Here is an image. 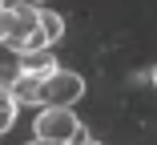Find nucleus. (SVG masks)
<instances>
[{"label": "nucleus", "instance_id": "14", "mask_svg": "<svg viewBox=\"0 0 157 145\" xmlns=\"http://www.w3.org/2000/svg\"><path fill=\"white\" fill-rule=\"evenodd\" d=\"M0 4H4V0H0Z\"/></svg>", "mask_w": 157, "mask_h": 145}, {"label": "nucleus", "instance_id": "4", "mask_svg": "<svg viewBox=\"0 0 157 145\" xmlns=\"http://www.w3.org/2000/svg\"><path fill=\"white\" fill-rule=\"evenodd\" d=\"M16 56H20V69H24L28 77L48 81V77L56 73V56H52V48H33V52H16Z\"/></svg>", "mask_w": 157, "mask_h": 145}, {"label": "nucleus", "instance_id": "7", "mask_svg": "<svg viewBox=\"0 0 157 145\" xmlns=\"http://www.w3.org/2000/svg\"><path fill=\"white\" fill-rule=\"evenodd\" d=\"M16 109H20V101L12 97V89H0V133H8V129H12Z\"/></svg>", "mask_w": 157, "mask_h": 145}, {"label": "nucleus", "instance_id": "5", "mask_svg": "<svg viewBox=\"0 0 157 145\" xmlns=\"http://www.w3.org/2000/svg\"><path fill=\"white\" fill-rule=\"evenodd\" d=\"M12 97L20 101V105H33V109H44V81L40 77H20L16 81V89H12Z\"/></svg>", "mask_w": 157, "mask_h": 145}, {"label": "nucleus", "instance_id": "6", "mask_svg": "<svg viewBox=\"0 0 157 145\" xmlns=\"http://www.w3.org/2000/svg\"><path fill=\"white\" fill-rule=\"evenodd\" d=\"M40 28H44L48 44H56L60 36H65V16H60V12H52V8H40Z\"/></svg>", "mask_w": 157, "mask_h": 145}, {"label": "nucleus", "instance_id": "8", "mask_svg": "<svg viewBox=\"0 0 157 145\" xmlns=\"http://www.w3.org/2000/svg\"><path fill=\"white\" fill-rule=\"evenodd\" d=\"M24 77L20 69V56H12V61H0V89H16V81Z\"/></svg>", "mask_w": 157, "mask_h": 145}, {"label": "nucleus", "instance_id": "1", "mask_svg": "<svg viewBox=\"0 0 157 145\" xmlns=\"http://www.w3.org/2000/svg\"><path fill=\"white\" fill-rule=\"evenodd\" d=\"M33 129H36L40 141H56V145H81V141H89L85 125L77 121V113H73V105H44L36 113Z\"/></svg>", "mask_w": 157, "mask_h": 145}, {"label": "nucleus", "instance_id": "9", "mask_svg": "<svg viewBox=\"0 0 157 145\" xmlns=\"http://www.w3.org/2000/svg\"><path fill=\"white\" fill-rule=\"evenodd\" d=\"M8 28H12V8L0 4V40H8Z\"/></svg>", "mask_w": 157, "mask_h": 145}, {"label": "nucleus", "instance_id": "2", "mask_svg": "<svg viewBox=\"0 0 157 145\" xmlns=\"http://www.w3.org/2000/svg\"><path fill=\"white\" fill-rule=\"evenodd\" d=\"M12 52H33V48H52L44 28H40V8H12V28H8V40Z\"/></svg>", "mask_w": 157, "mask_h": 145}, {"label": "nucleus", "instance_id": "13", "mask_svg": "<svg viewBox=\"0 0 157 145\" xmlns=\"http://www.w3.org/2000/svg\"><path fill=\"white\" fill-rule=\"evenodd\" d=\"M153 85H157V65H153Z\"/></svg>", "mask_w": 157, "mask_h": 145}, {"label": "nucleus", "instance_id": "12", "mask_svg": "<svg viewBox=\"0 0 157 145\" xmlns=\"http://www.w3.org/2000/svg\"><path fill=\"white\" fill-rule=\"evenodd\" d=\"M81 145H101V141H93V137H89V141H81Z\"/></svg>", "mask_w": 157, "mask_h": 145}, {"label": "nucleus", "instance_id": "3", "mask_svg": "<svg viewBox=\"0 0 157 145\" xmlns=\"http://www.w3.org/2000/svg\"><path fill=\"white\" fill-rule=\"evenodd\" d=\"M85 97V77L69 73V69H56L44 81V105H77Z\"/></svg>", "mask_w": 157, "mask_h": 145}, {"label": "nucleus", "instance_id": "11", "mask_svg": "<svg viewBox=\"0 0 157 145\" xmlns=\"http://www.w3.org/2000/svg\"><path fill=\"white\" fill-rule=\"evenodd\" d=\"M28 145H56V141H40V137H33V141H28Z\"/></svg>", "mask_w": 157, "mask_h": 145}, {"label": "nucleus", "instance_id": "10", "mask_svg": "<svg viewBox=\"0 0 157 145\" xmlns=\"http://www.w3.org/2000/svg\"><path fill=\"white\" fill-rule=\"evenodd\" d=\"M4 4H8V8H16V4H20V8H44V0H4Z\"/></svg>", "mask_w": 157, "mask_h": 145}]
</instances>
